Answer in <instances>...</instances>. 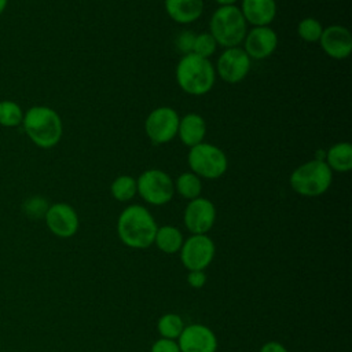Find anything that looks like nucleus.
<instances>
[{
  "label": "nucleus",
  "instance_id": "obj_1",
  "mask_svg": "<svg viewBox=\"0 0 352 352\" xmlns=\"http://www.w3.org/2000/svg\"><path fill=\"white\" fill-rule=\"evenodd\" d=\"M158 224L151 212L139 204L128 205L117 219V235L131 249H147L154 245Z\"/></svg>",
  "mask_w": 352,
  "mask_h": 352
},
{
  "label": "nucleus",
  "instance_id": "obj_2",
  "mask_svg": "<svg viewBox=\"0 0 352 352\" xmlns=\"http://www.w3.org/2000/svg\"><path fill=\"white\" fill-rule=\"evenodd\" d=\"M22 128L28 138L40 148L55 147L63 135L62 118L56 110L45 104H36L23 113Z\"/></svg>",
  "mask_w": 352,
  "mask_h": 352
},
{
  "label": "nucleus",
  "instance_id": "obj_3",
  "mask_svg": "<svg viewBox=\"0 0 352 352\" xmlns=\"http://www.w3.org/2000/svg\"><path fill=\"white\" fill-rule=\"evenodd\" d=\"M175 77L183 92L192 96H202L213 88L216 70L209 59L191 52L182 55L176 65Z\"/></svg>",
  "mask_w": 352,
  "mask_h": 352
},
{
  "label": "nucleus",
  "instance_id": "obj_4",
  "mask_svg": "<svg viewBox=\"0 0 352 352\" xmlns=\"http://www.w3.org/2000/svg\"><path fill=\"white\" fill-rule=\"evenodd\" d=\"M209 33L217 45L239 47L248 33V23L238 6H219L210 16Z\"/></svg>",
  "mask_w": 352,
  "mask_h": 352
},
{
  "label": "nucleus",
  "instance_id": "obj_5",
  "mask_svg": "<svg viewBox=\"0 0 352 352\" xmlns=\"http://www.w3.org/2000/svg\"><path fill=\"white\" fill-rule=\"evenodd\" d=\"M333 182V170L323 160H309L298 165L289 177L292 190L301 197H319L324 194Z\"/></svg>",
  "mask_w": 352,
  "mask_h": 352
},
{
  "label": "nucleus",
  "instance_id": "obj_6",
  "mask_svg": "<svg viewBox=\"0 0 352 352\" xmlns=\"http://www.w3.org/2000/svg\"><path fill=\"white\" fill-rule=\"evenodd\" d=\"M187 162L191 172L201 179L209 180L221 177L228 168L226 153L219 146L205 142L190 147Z\"/></svg>",
  "mask_w": 352,
  "mask_h": 352
},
{
  "label": "nucleus",
  "instance_id": "obj_7",
  "mask_svg": "<svg viewBox=\"0 0 352 352\" xmlns=\"http://www.w3.org/2000/svg\"><path fill=\"white\" fill-rule=\"evenodd\" d=\"M138 194L150 205L162 206L172 201L175 195L173 179L162 169H147L138 179Z\"/></svg>",
  "mask_w": 352,
  "mask_h": 352
},
{
  "label": "nucleus",
  "instance_id": "obj_8",
  "mask_svg": "<svg viewBox=\"0 0 352 352\" xmlns=\"http://www.w3.org/2000/svg\"><path fill=\"white\" fill-rule=\"evenodd\" d=\"M180 261L188 271H205L216 254V245L208 234H191L179 250Z\"/></svg>",
  "mask_w": 352,
  "mask_h": 352
},
{
  "label": "nucleus",
  "instance_id": "obj_9",
  "mask_svg": "<svg viewBox=\"0 0 352 352\" xmlns=\"http://www.w3.org/2000/svg\"><path fill=\"white\" fill-rule=\"evenodd\" d=\"M180 116L169 106H160L151 110L144 120V131L147 138L155 144L172 142L177 135Z\"/></svg>",
  "mask_w": 352,
  "mask_h": 352
},
{
  "label": "nucleus",
  "instance_id": "obj_10",
  "mask_svg": "<svg viewBox=\"0 0 352 352\" xmlns=\"http://www.w3.org/2000/svg\"><path fill=\"white\" fill-rule=\"evenodd\" d=\"M252 59L242 47L226 48L217 58L214 70L219 77L228 84L241 82L250 72Z\"/></svg>",
  "mask_w": 352,
  "mask_h": 352
},
{
  "label": "nucleus",
  "instance_id": "obj_11",
  "mask_svg": "<svg viewBox=\"0 0 352 352\" xmlns=\"http://www.w3.org/2000/svg\"><path fill=\"white\" fill-rule=\"evenodd\" d=\"M183 221L191 234H208L216 221L214 204L204 197L188 201L184 208Z\"/></svg>",
  "mask_w": 352,
  "mask_h": 352
},
{
  "label": "nucleus",
  "instance_id": "obj_12",
  "mask_svg": "<svg viewBox=\"0 0 352 352\" xmlns=\"http://www.w3.org/2000/svg\"><path fill=\"white\" fill-rule=\"evenodd\" d=\"M44 221L47 228L58 238H70L77 234L80 219L76 209L66 202H55L50 205Z\"/></svg>",
  "mask_w": 352,
  "mask_h": 352
},
{
  "label": "nucleus",
  "instance_id": "obj_13",
  "mask_svg": "<svg viewBox=\"0 0 352 352\" xmlns=\"http://www.w3.org/2000/svg\"><path fill=\"white\" fill-rule=\"evenodd\" d=\"M176 341L180 352H216L219 345L214 331L202 323L184 326Z\"/></svg>",
  "mask_w": 352,
  "mask_h": 352
},
{
  "label": "nucleus",
  "instance_id": "obj_14",
  "mask_svg": "<svg viewBox=\"0 0 352 352\" xmlns=\"http://www.w3.org/2000/svg\"><path fill=\"white\" fill-rule=\"evenodd\" d=\"M278 47V34L271 26H253L243 38V50L250 59L271 56Z\"/></svg>",
  "mask_w": 352,
  "mask_h": 352
},
{
  "label": "nucleus",
  "instance_id": "obj_15",
  "mask_svg": "<svg viewBox=\"0 0 352 352\" xmlns=\"http://www.w3.org/2000/svg\"><path fill=\"white\" fill-rule=\"evenodd\" d=\"M318 43L327 56L337 60L348 58L352 52V34L349 29L342 25H330L323 28Z\"/></svg>",
  "mask_w": 352,
  "mask_h": 352
},
{
  "label": "nucleus",
  "instance_id": "obj_16",
  "mask_svg": "<svg viewBox=\"0 0 352 352\" xmlns=\"http://www.w3.org/2000/svg\"><path fill=\"white\" fill-rule=\"evenodd\" d=\"M246 23L252 26H270L276 16L275 0H242L239 7Z\"/></svg>",
  "mask_w": 352,
  "mask_h": 352
},
{
  "label": "nucleus",
  "instance_id": "obj_17",
  "mask_svg": "<svg viewBox=\"0 0 352 352\" xmlns=\"http://www.w3.org/2000/svg\"><path fill=\"white\" fill-rule=\"evenodd\" d=\"M206 121L198 113H187L179 120L177 138L188 148L204 142L206 136Z\"/></svg>",
  "mask_w": 352,
  "mask_h": 352
},
{
  "label": "nucleus",
  "instance_id": "obj_18",
  "mask_svg": "<svg viewBox=\"0 0 352 352\" xmlns=\"http://www.w3.org/2000/svg\"><path fill=\"white\" fill-rule=\"evenodd\" d=\"M165 11L172 21L188 25L202 16L204 0H165Z\"/></svg>",
  "mask_w": 352,
  "mask_h": 352
},
{
  "label": "nucleus",
  "instance_id": "obj_19",
  "mask_svg": "<svg viewBox=\"0 0 352 352\" xmlns=\"http://www.w3.org/2000/svg\"><path fill=\"white\" fill-rule=\"evenodd\" d=\"M324 162L333 172L346 173L352 169V144L338 142L324 151Z\"/></svg>",
  "mask_w": 352,
  "mask_h": 352
},
{
  "label": "nucleus",
  "instance_id": "obj_20",
  "mask_svg": "<svg viewBox=\"0 0 352 352\" xmlns=\"http://www.w3.org/2000/svg\"><path fill=\"white\" fill-rule=\"evenodd\" d=\"M183 241L184 236L182 231L170 224L158 227L154 236V245L166 254L177 253L183 245Z\"/></svg>",
  "mask_w": 352,
  "mask_h": 352
},
{
  "label": "nucleus",
  "instance_id": "obj_21",
  "mask_svg": "<svg viewBox=\"0 0 352 352\" xmlns=\"http://www.w3.org/2000/svg\"><path fill=\"white\" fill-rule=\"evenodd\" d=\"M175 183V192H177L180 197L191 201L194 198L201 197L202 191V182L201 177L197 176L194 172L187 170L177 176Z\"/></svg>",
  "mask_w": 352,
  "mask_h": 352
},
{
  "label": "nucleus",
  "instance_id": "obj_22",
  "mask_svg": "<svg viewBox=\"0 0 352 352\" xmlns=\"http://www.w3.org/2000/svg\"><path fill=\"white\" fill-rule=\"evenodd\" d=\"M110 194L118 202H128L138 194L136 179L131 175H120L110 184Z\"/></svg>",
  "mask_w": 352,
  "mask_h": 352
},
{
  "label": "nucleus",
  "instance_id": "obj_23",
  "mask_svg": "<svg viewBox=\"0 0 352 352\" xmlns=\"http://www.w3.org/2000/svg\"><path fill=\"white\" fill-rule=\"evenodd\" d=\"M184 329V322L180 315L168 312L160 316L157 322V330L162 338L168 340H177L180 333Z\"/></svg>",
  "mask_w": 352,
  "mask_h": 352
},
{
  "label": "nucleus",
  "instance_id": "obj_24",
  "mask_svg": "<svg viewBox=\"0 0 352 352\" xmlns=\"http://www.w3.org/2000/svg\"><path fill=\"white\" fill-rule=\"evenodd\" d=\"M23 110L15 102L10 99L0 100V125L6 128H14L22 125L23 120Z\"/></svg>",
  "mask_w": 352,
  "mask_h": 352
},
{
  "label": "nucleus",
  "instance_id": "obj_25",
  "mask_svg": "<svg viewBox=\"0 0 352 352\" xmlns=\"http://www.w3.org/2000/svg\"><path fill=\"white\" fill-rule=\"evenodd\" d=\"M323 32L322 23L314 16L302 18L297 25V33L305 43H318Z\"/></svg>",
  "mask_w": 352,
  "mask_h": 352
},
{
  "label": "nucleus",
  "instance_id": "obj_26",
  "mask_svg": "<svg viewBox=\"0 0 352 352\" xmlns=\"http://www.w3.org/2000/svg\"><path fill=\"white\" fill-rule=\"evenodd\" d=\"M48 208H50L48 201L41 195H32L28 199H25L22 204V210L25 216L33 220L44 219Z\"/></svg>",
  "mask_w": 352,
  "mask_h": 352
},
{
  "label": "nucleus",
  "instance_id": "obj_27",
  "mask_svg": "<svg viewBox=\"0 0 352 352\" xmlns=\"http://www.w3.org/2000/svg\"><path fill=\"white\" fill-rule=\"evenodd\" d=\"M217 43L213 38V36L209 32H204L199 34H195L192 54L209 59L217 50Z\"/></svg>",
  "mask_w": 352,
  "mask_h": 352
},
{
  "label": "nucleus",
  "instance_id": "obj_28",
  "mask_svg": "<svg viewBox=\"0 0 352 352\" xmlns=\"http://www.w3.org/2000/svg\"><path fill=\"white\" fill-rule=\"evenodd\" d=\"M194 40H195V33L191 30H183L176 36L175 40V45L177 48V51L182 55H187L192 52V47H194Z\"/></svg>",
  "mask_w": 352,
  "mask_h": 352
},
{
  "label": "nucleus",
  "instance_id": "obj_29",
  "mask_svg": "<svg viewBox=\"0 0 352 352\" xmlns=\"http://www.w3.org/2000/svg\"><path fill=\"white\" fill-rule=\"evenodd\" d=\"M150 352H180L176 340H168L160 337L157 341L153 342Z\"/></svg>",
  "mask_w": 352,
  "mask_h": 352
},
{
  "label": "nucleus",
  "instance_id": "obj_30",
  "mask_svg": "<svg viewBox=\"0 0 352 352\" xmlns=\"http://www.w3.org/2000/svg\"><path fill=\"white\" fill-rule=\"evenodd\" d=\"M206 274L205 271H188L187 282L192 289H201L206 283Z\"/></svg>",
  "mask_w": 352,
  "mask_h": 352
},
{
  "label": "nucleus",
  "instance_id": "obj_31",
  "mask_svg": "<svg viewBox=\"0 0 352 352\" xmlns=\"http://www.w3.org/2000/svg\"><path fill=\"white\" fill-rule=\"evenodd\" d=\"M258 352H289L287 348L279 341H267L261 345Z\"/></svg>",
  "mask_w": 352,
  "mask_h": 352
},
{
  "label": "nucleus",
  "instance_id": "obj_32",
  "mask_svg": "<svg viewBox=\"0 0 352 352\" xmlns=\"http://www.w3.org/2000/svg\"><path fill=\"white\" fill-rule=\"evenodd\" d=\"M219 6H235L238 0H214Z\"/></svg>",
  "mask_w": 352,
  "mask_h": 352
},
{
  "label": "nucleus",
  "instance_id": "obj_33",
  "mask_svg": "<svg viewBox=\"0 0 352 352\" xmlns=\"http://www.w3.org/2000/svg\"><path fill=\"white\" fill-rule=\"evenodd\" d=\"M7 4H8V0H0V15L6 11Z\"/></svg>",
  "mask_w": 352,
  "mask_h": 352
}]
</instances>
